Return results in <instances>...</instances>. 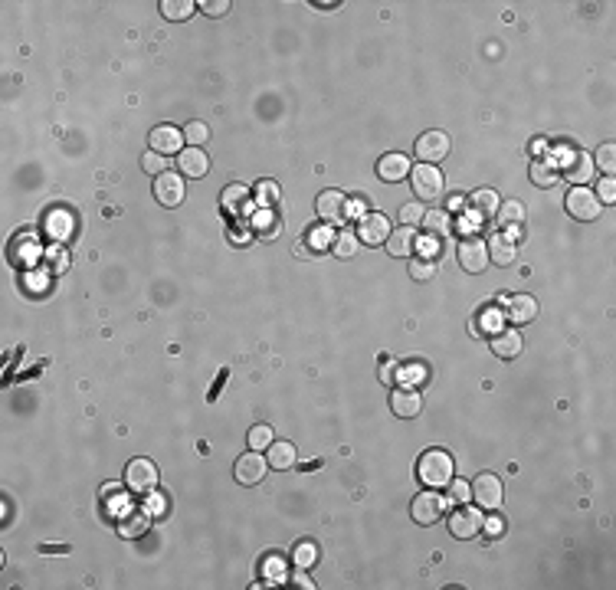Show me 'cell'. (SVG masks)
<instances>
[{"label": "cell", "mask_w": 616, "mask_h": 590, "mask_svg": "<svg viewBox=\"0 0 616 590\" xmlns=\"http://www.w3.org/2000/svg\"><path fill=\"white\" fill-rule=\"evenodd\" d=\"M413 246H417V236H413V226H403V230H394L387 236V253L390 256H410Z\"/></svg>", "instance_id": "44dd1931"}, {"label": "cell", "mask_w": 616, "mask_h": 590, "mask_svg": "<svg viewBox=\"0 0 616 590\" xmlns=\"http://www.w3.org/2000/svg\"><path fill=\"white\" fill-rule=\"evenodd\" d=\"M498 194L495 190H475V194L469 197V207L475 210L479 217H492V214H498Z\"/></svg>", "instance_id": "d4e9b609"}, {"label": "cell", "mask_w": 616, "mask_h": 590, "mask_svg": "<svg viewBox=\"0 0 616 590\" xmlns=\"http://www.w3.org/2000/svg\"><path fill=\"white\" fill-rule=\"evenodd\" d=\"M423 223L429 226V233H449L453 230V220H449V214H443V210H429V214L423 217Z\"/></svg>", "instance_id": "d590c367"}, {"label": "cell", "mask_w": 616, "mask_h": 590, "mask_svg": "<svg viewBox=\"0 0 616 590\" xmlns=\"http://www.w3.org/2000/svg\"><path fill=\"white\" fill-rule=\"evenodd\" d=\"M223 207H226L230 214H246L249 210V190L243 187V184H230V187L223 190Z\"/></svg>", "instance_id": "603a6c76"}, {"label": "cell", "mask_w": 616, "mask_h": 590, "mask_svg": "<svg viewBox=\"0 0 616 590\" xmlns=\"http://www.w3.org/2000/svg\"><path fill=\"white\" fill-rule=\"evenodd\" d=\"M417 476L429 488H446L453 482V459L446 449H427L417 462Z\"/></svg>", "instance_id": "6da1fadb"}, {"label": "cell", "mask_w": 616, "mask_h": 590, "mask_svg": "<svg viewBox=\"0 0 616 590\" xmlns=\"http://www.w3.org/2000/svg\"><path fill=\"white\" fill-rule=\"evenodd\" d=\"M449 531H453V538H459V541L475 538L482 531V515L475 512V508H469V505H462V508H456V512L449 515Z\"/></svg>", "instance_id": "9c48e42d"}, {"label": "cell", "mask_w": 616, "mask_h": 590, "mask_svg": "<svg viewBox=\"0 0 616 590\" xmlns=\"http://www.w3.org/2000/svg\"><path fill=\"white\" fill-rule=\"evenodd\" d=\"M482 528H485L488 535H492V538H498V535H505V531H502V528H505V522H502V518L495 515V508H492V515H488L485 522H482Z\"/></svg>", "instance_id": "7dc6e473"}, {"label": "cell", "mask_w": 616, "mask_h": 590, "mask_svg": "<svg viewBox=\"0 0 616 590\" xmlns=\"http://www.w3.org/2000/svg\"><path fill=\"white\" fill-rule=\"evenodd\" d=\"M358 246H361V240H358V233H351V230L338 233V240L331 243V249H334V256L338 259H351L354 253H358Z\"/></svg>", "instance_id": "83f0119b"}, {"label": "cell", "mask_w": 616, "mask_h": 590, "mask_svg": "<svg viewBox=\"0 0 616 590\" xmlns=\"http://www.w3.org/2000/svg\"><path fill=\"white\" fill-rule=\"evenodd\" d=\"M154 197H158V204H164V207H177L180 200H184V180H180L174 171H164L161 177L154 180Z\"/></svg>", "instance_id": "4fadbf2b"}, {"label": "cell", "mask_w": 616, "mask_h": 590, "mask_svg": "<svg viewBox=\"0 0 616 590\" xmlns=\"http://www.w3.org/2000/svg\"><path fill=\"white\" fill-rule=\"evenodd\" d=\"M151 151L158 154H180L184 151V131L171 129V125H158L151 131Z\"/></svg>", "instance_id": "5bb4252c"}, {"label": "cell", "mask_w": 616, "mask_h": 590, "mask_svg": "<svg viewBox=\"0 0 616 590\" xmlns=\"http://www.w3.org/2000/svg\"><path fill=\"white\" fill-rule=\"evenodd\" d=\"M177 168L184 177H204V174L210 171V161H207V154L200 151V148H184V151L177 154Z\"/></svg>", "instance_id": "9a60e30c"}, {"label": "cell", "mask_w": 616, "mask_h": 590, "mask_svg": "<svg viewBox=\"0 0 616 590\" xmlns=\"http://www.w3.org/2000/svg\"><path fill=\"white\" fill-rule=\"evenodd\" d=\"M377 174H380V180H390V184H397V180L410 177V161H407L403 154H384V158H380V164H377Z\"/></svg>", "instance_id": "ac0fdd59"}, {"label": "cell", "mask_w": 616, "mask_h": 590, "mask_svg": "<svg viewBox=\"0 0 616 590\" xmlns=\"http://www.w3.org/2000/svg\"><path fill=\"white\" fill-rule=\"evenodd\" d=\"M446 498L439 496V492H423V496L413 498L410 505V515H413V522L417 525H436L439 518L446 515Z\"/></svg>", "instance_id": "277c9868"}, {"label": "cell", "mask_w": 616, "mask_h": 590, "mask_svg": "<svg viewBox=\"0 0 616 590\" xmlns=\"http://www.w3.org/2000/svg\"><path fill=\"white\" fill-rule=\"evenodd\" d=\"M253 233H256L259 240H275L282 233V217H275L273 210H259L253 217Z\"/></svg>", "instance_id": "ffe728a7"}, {"label": "cell", "mask_w": 616, "mask_h": 590, "mask_svg": "<svg viewBox=\"0 0 616 590\" xmlns=\"http://www.w3.org/2000/svg\"><path fill=\"white\" fill-rule=\"evenodd\" d=\"M141 171L145 174H154V177H161L164 171H167V158L158 151H148L145 158H141Z\"/></svg>", "instance_id": "836d02e7"}, {"label": "cell", "mask_w": 616, "mask_h": 590, "mask_svg": "<svg viewBox=\"0 0 616 590\" xmlns=\"http://www.w3.org/2000/svg\"><path fill=\"white\" fill-rule=\"evenodd\" d=\"M69 230H72V217H66V214H53L50 217V236L62 240Z\"/></svg>", "instance_id": "60d3db41"}, {"label": "cell", "mask_w": 616, "mask_h": 590, "mask_svg": "<svg viewBox=\"0 0 616 590\" xmlns=\"http://www.w3.org/2000/svg\"><path fill=\"white\" fill-rule=\"evenodd\" d=\"M567 214L573 217V220H597L600 217V200H597V194L593 190H587V187H573V190H567Z\"/></svg>", "instance_id": "8992f818"}, {"label": "cell", "mask_w": 616, "mask_h": 590, "mask_svg": "<svg viewBox=\"0 0 616 590\" xmlns=\"http://www.w3.org/2000/svg\"><path fill=\"white\" fill-rule=\"evenodd\" d=\"M265 462H269L273 469H292V466H295V446L292 443H273L269 446Z\"/></svg>", "instance_id": "cb8c5ba5"}, {"label": "cell", "mask_w": 616, "mask_h": 590, "mask_svg": "<svg viewBox=\"0 0 616 590\" xmlns=\"http://www.w3.org/2000/svg\"><path fill=\"white\" fill-rule=\"evenodd\" d=\"M295 567H302V571H305V567H312L318 561V547L312 545V541H302L299 547H295Z\"/></svg>", "instance_id": "e575fe53"}, {"label": "cell", "mask_w": 616, "mask_h": 590, "mask_svg": "<svg viewBox=\"0 0 616 590\" xmlns=\"http://www.w3.org/2000/svg\"><path fill=\"white\" fill-rule=\"evenodd\" d=\"M141 531H148V512H145V515L125 512V518H121V535H128V538H138Z\"/></svg>", "instance_id": "d6a6232c"}, {"label": "cell", "mask_w": 616, "mask_h": 590, "mask_svg": "<svg viewBox=\"0 0 616 590\" xmlns=\"http://www.w3.org/2000/svg\"><path fill=\"white\" fill-rule=\"evenodd\" d=\"M502 312H498L495 305H488L482 308V315H479V325H475V332H488V334H498L502 332Z\"/></svg>", "instance_id": "f546056e"}, {"label": "cell", "mask_w": 616, "mask_h": 590, "mask_svg": "<svg viewBox=\"0 0 616 590\" xmlns=\"http://www.w3.org/2000/svg\"><path fill=\"white\" fill-rule=\"evenodd\" d=\"M125 486L131 492H141V496H151L158 488V466L151 459H131L128 469H125Z\"/></svg>", "instance_id": "7a4b0ae2"}, {"label": "cell", "mask_w": 616, "mask_h": 590, "mask_svg": "<svg viewBox=\"0 0 616 590\" xmlns=\"http://www.w3.org/2000/svg\"><path fill=\"white\" fill-rule=\"evenodd\" d=\"M269 446H273V427H265V423H256V427L249 430V449L263 453V449H269Z\"/></svg>", "instance_id": "4dcf8cb0"}, {"label": "cell", "mask_w": 616, "mask_h": 590, "mask_svg": "<svg viewBox=\"0 0 616 590\" xmlns=\"http://www.w3.org/2000/svg\"><path fill=\"white\" fill-rule=\"evenodd\" d=\"M394 377H397V368L390 364V358H380V381H384V384H390Z\"/></svg>", "instance_id": "681fc988"}, {"label": "cell", "mask_w": 616, "mask_h": 590, "mask_svg": "<svg viewBox=\"0 0 616 590\" xmlns=\"http://www.w3.org/2000/svg\"><path fill=\"white\" fill-rule=\"evenodd\" d=\"M397 377H400L403 384H419V381H427V368L423 364H403V368H397Z\"/></svg>", "instance_id": "f35d334b"}, {"label": "cell", "mask_w": 616, "mask_h": 590, "mask_svg": "<svg viewBox=\"0 0 616 590\" xmlns=\"http://www.w3.org/2000/svg\"><path fill=\"white\" fill-rule=\"evenodd\" d=\"M419 407H423V400H419V393L413 390V387L397 390L394 400H390V410H394V417H400V420H413L419 413Z\"/></svg>", "instance_id": "e0dca14e"}, {"label": "cell", "mask_w": 616, "mask_h": 590, "mask_svg": "<svg viewBox=\"0 0 616 590\" xmlns=\"http://www.w3.org/2000/svg\"><path fill=\"white\" fill-rule=\"evenodd\" d=\"M597 190H600V194H597L600 204H613V200H616V184H613V177H603Z\"/></svg>", "instance_id": "ee69618b"}, {"label": "cell", "mask_w": 616, "mask_h": 590, "mask_svg": "<svg viewBox=\"0 0 616 590\" xmlns=\"http://www.w3.org/2000/svg\"><path fill=\"white\" fill-rule=\"evenodd\" d=\"M410 275L417 279V283H427V279H433V259H417V263L410 266Z\"/></svg>", "instance_id": "b9f144b4"}, {"label": "cell", "mask_w": 616, "mask_h": 590, "mask_svg": "<svg viewBox=\"0 0 616 590\" xmlns=\"http://www.w3.org/2000/svg\"><path fill=\"white\" fill-rule=\"evenodd\" d=\"M265 466H269V462H265L256 449L243 453L240 459H236V469H233L236 472V482H240V486H259V482L265 479Z\"/></svg>", "instance_id": "8fae6325"}, {"label": "cell", "mask_w": 616, "mask_h": 590, "mask_svg": "<svg viewBox=\"0 0 616 590\" xmlns=\"http://www.w3.org/2000/svg\"><path fill=\"white\" fill-rule=\"evenodd\" d=\"M390 220L384 214H364L361 217V226H358V240L368 243V246H384L387 236H390Z\"/></svg>", "instance_id": "52a82bcc"}, {"label": "cell", "mask_w": 616, "mask_h": 590, "mask_svg": "<svg viewBox=\"0 0 616 590\" xmlns=\"http://www.w3.org/2000/svg\"><path fill=\"white\" fill-rule=\"evenodd\" d=\"M459 266L466 273H485L488 269V243L479 236H466L459 243Z\"/></svg>", "instance_id": "5b68a950"}, {"label": "cell", "mask_w": 616, "mask_h": 590, "mask_svg": "<svg viewBox=\"0 0 616 590\" xmlns=\"http://www.w3.org/2000/svg\"><path fill=\"white\" fill-rule=\"evenodd\" d=\"M538 318V302L531 295H508V322L515 325H528Z\"/></svg>", "instance_id": "2e32d148"}, {"label": "cell", "mask_w": 616, "mask_h": 590, "mask_svg": "<svg viewBox=\"0 0 616 590\" xmlns=\"http://www.w3.org/2000/svg\"><path fill=\"white\" fill-rule=\"evenodd\" d=\"M522 348H524V342H522V334L518 332H498L495 338H492V351H495L498 358H505V361L518 358Z\"/></svg>", "instance_id": "d6986e66"}, {"label": "cell", "mask_w": 616, "mask_h": 590, "mask_svg": "<svg viewBox=\"0 0 616 590\" xmlns=\"http://www.w3.org/2000/svg\"><path fill=\"white\" fill-rule=\"evenodd\" d=\"M449 154V135L446 131H427L417 138V158L427 164H436Z\"/></svg>", "instance_id": "30bf717a"}, {"label": "cell", "mask_w": 616, "mask_h": 590, "mask_svg": "<svg viewBox=\"0 0 616 590\" xmlns=\"http://www.w3.org/2000/svg\"><path fill=\"white\" fill-rule=\"evenodd\" d=\"M308 240H312V246H315V249H328L334 243L331 233H328L325 226H321V230H312V233H308Z\"/></svg>", "instance_id": "bcb514c9"}, {"label": "cell", "mask_w": 616, "mask_h": 590, "mask_svg": "<svg viewBox=\"0 0 616 590\" xmlns=\"http://www.w3.org/2000/svg\"><path fill=\"white\" fill-rule=\"evenodd\" d=\"M528 177H531V184H538V187H551L557 180V168L554 164H548V161H534L531 164V171H528Z\"/></svg>", "instance_id": "f1b7e54d"}, {"label": "cell", "mask_w": 616, "mask_h": 590, "mask_svg": "<svg viewBox=\"0 0 616 590\" xmlns=\"http://www.w3.org/2000/svg\"><path fill=\"white\" fill-rule=\"evenodd\" d=\"M590 161L597 164V168L607 174V177H613V171H616V148H613V145L597 148V158H590Z\"/></svg>", "instance_id": "1f68e13d"}, {"label": "cell", "mask_w": 616, "mask_h": 590, "mask_svg": "<svg viewBox=\"0 0 616 590\" xmlns=\"http://www.w3.org/2000/svg\"><path fill=\"white\" fill-rule=\"evenodd\" d=\"M492 246H488V259L495 266H512L515 263V240L508 236H492Z\"/></svg>", "instance_id": "7402d4cb"}, {"label": "cell", "mask_w": 616, "mask_h": 590, "mask_svg": "<svg viewBox=\"0 0 616 590\" xmlns=\"http://www.w3.org/2000/svg\"><path fill=\"white\" fill-rule=\"evenodd\" d=\"M498 217H502V223H522L524 220V207L518 204V200H505V204H498Z\"/></svg>", "instance_id": "8d00e7d4"}, {"label": "cell", "mask_w": 616, "mask_h": 590, "mask_svg": "<svg viewBox=\"0 0 616 590\" xmlns=\"http://www.w3.org/2000/svg\"><path fill=\"white\" fill-rule=\"evenodd\" d=\"M200 7H204L207 17H223V13H230V0H207Z\"/></svg>", "instance_id": "f6af8a7d"}, {"label": "cell", "mask_w": 616, "mask_h": 590, "mask_svg": "<svg viewBox=\"0 0 616 590\" xmlns=\"http://www.w3.org/2000/svg\"><path fill=\"white\" fill-rule=\"evenodd\" d=\"M423 217H427V210H423L419 204H407L400 210V220L407 223V226H413V223H423Z\"/></svg>", "instance_id": "7bdbcfd3"}, {"label": "cell", "mask_w": 616, "mask_h": 590, "mask_svg": "<svg viewBox=\"0 0 616 590\" xmlns=\"http://www.w3.org/2000/svg\"><path fill=\"white\" fill-rule=\"evenodd\" d=\"M295 587H315V584H312V577H305V574H299V577H295Z\"/></svg>", "instance_id": "f907efd6"}, {"label": "cell", "mask_w": 616, "mask_h": 590, "mask_svg": "<svg viewBox=\"0 0 616 590\" xmlns=\"http://www.w3.org/2000/svg\"><path fill=\"white\" fill-rule=\"evenodd\" d=\"M315 210L325 223H341L348 220V197L341 190H321L315 200Z\"/></svg>", "instance_id": "ba28073f"}, {"label": "cell", "mask_w": 616, "mask_h": 590, "mask_svg": "<svg viewBox=\"0 0 616 590\" xmlns=\"http://www.w3.org/2000/svg\"><path fill=\"white\" fill-rule=\"evenodd\" d=\"M472 498L482 505V508H498L502 505V479L498 476H492V472H482L479 479L472 482Z\"/></svg>", "instance_id": "7c38bea8"}, {"label": "cell", "mask_w": 616, "mask_h": 590, "mask_svg": "<svg viewBox=\"0 0 616 590\" xmlns=\"http://www.w3.org/2000/svg\"><path fill=\"white\" fill-rule=\"evenodd\" d=\"M453 486V502L456 505H466L472 498V486H466V482H449Z\"/></svg>", "instance_id": "c3c4849f"}, {"label": "cell", "mask_w": 616, "mask_h": 590, "mask_svg": "<svg viewBox=\"0 0 616 590\" xmlns=\"http://www.w3.org/2000/svg\"><path fill=\"white\" fill-rule=\"evenodd\" d=\"M194 10H197L194 0H161V13L167 20H187Z\"/></svg>", "instance_id": "4316f807"}, {"label": "cell", "mask_w": 616, "mask_h": 590, "mask_svg": "<svg viewBox=\"0 0 616 590\" xmlns=\"http://www.w3.org/2000/svg\"><path fill=\"white\" fill-rule=\"evenodd\" d=\"M207 138H210V129H207L204 121H190L187 129H184V141H190L194 148H200Z\"/></svg>", "instance_id": "74e56055"}, {"label": "cell", "mask_w": 616, "mask_h": 590, "mask_svg": "<svg viewBox=\"0 0 616 590\" xmlns=\"http://www.w3.org/2000/svg\"><path fill=\"white\" fill-rule=\"evenodd\" d=\"M410 180H413V194L419 200H436L443 194V174H439L436 164H417Z\"/></svg>", "instance_id": "3957f363"}, {"label": "cell", "mask_w": 616, "mask_h": 590, "mask_svg": "<svg viewBox=\"0 0 616 590\" xmlns=\"http://www.w3.org/2000/svg\"><path fill=\"white\" fill-rule=\"evenodd\" d=\"M256 200L263 207H273L275 200H279V184H275V180H263L256 187Z\"/></svg>", "instance_id": "ab89813d"}, {"label": "cell", "mask_w": 616, "mask_h": 590, "mask_svg": "<svg viewBox=\"0 0 616 590\" xmlns=\"http://www.w3.org/2000/svg\"><path fill=\"white\" fill-rule=\"evenodd\" d=\"M567 177H571L577 187H583V184L593 177V161H590V154H577V158H573V168H567Z\"/></svg>", "instance_id": "484cf974"}]
</instances>
